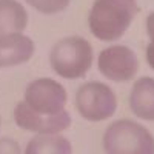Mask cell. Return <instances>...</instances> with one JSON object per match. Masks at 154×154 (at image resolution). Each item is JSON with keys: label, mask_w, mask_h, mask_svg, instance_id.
Instances as JSON below:
<instances>
[{"label": "cell", "mask_w": 154, "mask_h": 154, "mask_svg": "<svg viewBox=\"0 0 154 154\" xmlns=\"http://www.w3.org/2000/svg\"><path fill=\"white\" fill-rule=\"evenodd\" d=\"M137 11V0H94L88 17L89 31L102 42H114L128 31Z\"/></svg>", "instance_id": "obj_1"}, {"label": "cell", "mask_w": 154, "mask_h": 154, "mask_svg": "<svg viewBox=\"0 0 154 154\" xmlns=\"http://www.w3.org/2000/svg\"><path fill=\"white\" fill-rule=\"evenodd\" d=\"M53 71L68 80L82 79L93 65V46L86 38L68 35L54 43L49 53Z\"/></svg>", "instance_id": "obj_2"}, {"label": "cell", "mask_w": 154, "mask_h": 154, "mask_svg": "<svg viewBox=\"0 0 154 154\" xmlns=\"http://www.w3.org/2000/svg\"><path fill=\"white\" fill-rule=\"evenodd\" d=\"M102 145L105 154H154V136L134 120L119 119L108 125Z\"/></svg>", "instance_id": "obj_3"}, {"label": "cell", "mask_w": 154, "mask_h": 154, "mask_svg": "<svg viewBox=\"0 0 154 154\" xmlns=\"http://www.w3.org/2000/svg\"><path fill=\"white\" fill-rule=\"evenodd\" d=\"M74 105L85 120L102 122L114 116L117 109V97L106 83L91 80L77 89Z\"/></svg>", "instance_id": "obj_4"}, {"label": "cell", "mask_w": 154, "mask_h": 154, "mask_svg": "<svg viewBox=\"0 0 154 154\" xmlns=\"http://www.w3.org/2000/svg\"><path fill=\"white\" fill-rule=\"evenodd\" d=\"M66 89L63 88L62 83L54 79H49V77L32 80L26 86L23 96L25 105L34 112L43 116H56L66 111Z\"/></svg>", "instance_id": "obj_5"}, {"label": "cell", "mask_w": 154, "mask_h": 154, "mask_svg": "<svg viewBox=\"0 0 154 154\" xmlns=\"http://www.w3.org/2000/svg\"><path fill=\"white\" fill-rule=\"evenodd\" d=\"M97 68L100 74L111 82H128L136 77L139 60L130 46L112 45L100 51Z\"/></svg>", "instance_id": "obj_6"}, {"label": "cell", "mask_w": 154, "mask_h": 154, "mask_svg": "<svg viewBox=\"0 0 154 154\" xmlns=\"http://www.w3.org/2000/svg\"><path fill=\"white\" fill-rule=\"evenodd\" d=\"M14 120L19 128L25 131H31L34 134H60L69 128L71 116L68 111H63L56 116L37 114L29 109L22 100L14 109Z\"/></svg>", "instance_id": "obj_7"}, {"label": "cell", "mask_w": 154, "mask_h": 154, "mask_svg": "<svg viewBox=\"0 0 154 154\" xmlns=\"http://www.w3.org/2000/svg\"><path fill=\"white\" fill-rule=\"evenodd\" d=\"M35 45L23 32L0 35V68L19 66L31 60Z\"/></svg>", "instance_id": "obj_8"}, {"label": "cell", "mask_w": 154, "mask_h": 154, "mask_svg": "<svg viewBox=\"0 0 154 154\" xmlns=\"http://www.w3.org/2000/svg\"><path fill=\"white\" fill-rule=\"evenodd\" d=\"M130 108L142 120L154 122V77L137 79L130 93Z\"/></svg>", "instance_id": "obj_9"}, {"label": "cell", "mask_w": 154, "mask_h": 154, "mask_svg": "<svg viewBox=\"0 0 154 154\" xmlns=\"http://www.w3.org/2000/svg\"><path fill=\"white\" fill-rule=\"evenodd\" d=\"M28 26V12L17 0H0V35L23 32Z\"/></svg>", "instance_id": "obj_10"}, {"label": "cell", "mask_w": 154, "mask_h": 154, "mask_svg": "<svg viewBox=\"0 0 154 154\" xmlns=\"http://www.w3.org/2000/svg\"><path fill=\"white\" fill-rule=\"evenodd\" d=\"M23 154H72V145L62 134H35Z\"/></svg>", "instance_id": "obj_11"}, {"label": "cell", "mask_w": 154, "mask_h": 154, "mask_svg": "<svg viewBox=\"0 0 154 154\" xmlns=\"http://www.w3.org/2000/svg\"><path fill=\"white\" fill-rule=\"evenodd\" d=\"M23 2H26L31 8L42 12V14L53 16L65 11L71 0H23Z\"/></svg>", "instance_id": "obj_12"}, {"label": "cell", "mask_w": 154, "mask_h": 154, "mask_svg": "<svg viewBox=\"0 0 154 154\" xmlns=\"http://www.w3.org/2000/svg\"><path fill=\"white\" fill-rule=\"evenodd\" d=\"M146 34L149 38V43L146 46L145 56H146V62L148 65L154 69V12L146 17Z\"/></svg>", "instance_id": "obj_13"}, {"label": "cell", "mask_w": 154, "mask_h": 154, "mask_svg": "<svg viewBox=\"0 0 154 154\" xmlns=\"http://www.w3.org/2000/svg\"><path fill=\"white\" fill-rule=\"evenodd\" d=\"M0 154H22V148L17 140L11 137L0 139Z\"/></svg>", "instance_id": "obj_14"}, {"label": "cell", "mask_w": 154, "mask_h": 154, "mask_svg": "<svg viewBox=\"0 0 154 154\" xmlns=\"http://www.w3.org/2000/svg\"><path fill=\"white\" fill-rule=\"evenodd\" d=\"M0 125H2V120H0Z\"/></svg>", "instance_id": "obj_15"}]
</instances>
